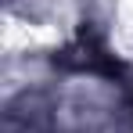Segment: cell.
<instances>
[{
	"label": "cell",
	"mask_w": 133,
	"mask_h": 133,
	"mask_svg": "<svg viewBox=\"0 0 133 133\" xmlns=\"http://www.w3.org/2000/svg\"><path fill=\"white\" fill-rule=\"evenodd\" d=\"M54 65L65 68V72H90V76H108V79H119L126 68L119 65V58L108 54V47L101 43V36L90 29L87 22L79 25L76 40L54 54Z\"/></svg>",
	"instance_id": "obj_1"
}]
</instances>
